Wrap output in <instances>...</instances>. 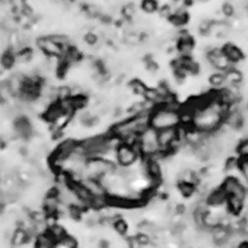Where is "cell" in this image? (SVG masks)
I'll return each instance as SVG.
<instances>
[{
  "label": "cell",
  "instance_id": "cell-12",
  "mask_svg": "<svg viewBox=\"0 0 248 248\" xmlns=\"http://www.w3.org/2000/svg\"><path fill=\"white\" fill-rule=\"evenodd\" d=\"M226 86H242L243 75L238 68L232 67L225 72Z\"/></svg>",
  "mask_w": 248,
  "mask_h": 248
},
{
  "label": "cell",
  "instance_id": "cell-8",
  "mask_svg": "<svg viewBox=\"0 0 248 248\" xmlns=\"http://www.w3.org/2000/svg\"><path fill=\"white\" fill-rule=\"evenodd\" d=\"M195 43L191 35L180 34V36L176 40V50H178L180 57H191L192 52H194Z\"/></svg>",
  "mask_w": 248,
  "mask_h": 248
},
{
  "label": "cell",
  "instance_id": "cell-9",
  "mask_svg": "<svg viewBox=\"0 0 248 248\" xmlns=\"http://www.w3.org/2000/svg\"><path fill=\"white\" fill-rule=\"evenodd\" d=\"M14 130L16 133V136L19 138L24 139V140L31 139L32 138V134H34L32 124H31V122L26 117H19L14 122Z\"/></svg>",
  "mask_w": 248,
  "mask_h": 248
},
{
  "label": "cell",
  "instance_id": "cell-6",
  "mask_svg": "<svg viewBox=\"0 0 248 248\" xmlns=\"http://www.w3.org/2000/svg\"><path fill=\"white\" fill-rule=\"evenodd\" d=\"M205 57L214 71L226 72L230 68L234 67V65L230 61V59L225 54V51H223L222 47H211L206 52Z\"/></svg>",
  "mask_w": 248,
  "mask_h": 248
},
{
  "label": "cell",
  "instance_id": "cell-5",
  "mask_svg": "<svg viewBox=\"0 0 248 248\" xmlns=\"http://www.w3.org/2000/svg\"><path fill=\"white\" fill-rule=\"evenodd\" d=\"M114 158H116L117 167L130 168L140 160L141 155L137 144L121 141L116 148Z\"/></svg>",
  "mask_w": 248,
  "mask_h": 248
},
{
  "label": "cell",
  "instance_id": "cell-7",
  "mask_svg": "<svg viewBox=\"0 0 248 248\" xmlns=\"http://www.w3.org/2000/svg\"><path fill=\"white\" fill-rule=\"evenodd\" d=\"M36 45L40 52L45 55L46 57H57V59H61L63 56V54H65V50L55 41L52 35L39 37L36 40Z\"/></svg>",
  "mask_w": 248,
  "mask_h": 248
},
{
  "label": "cell",
  "instance_id": "cell-14",
  "mask_svg": "<svg viewBox=\"0 0 248 248\" xmlns=\"http://www.w3.org/2000/svg\"><path fill=\"white\" fill-rule=\"evenodd\" d=\"M209 83L214 90H221V88L226 87L225 72H218V71L211 72L209 77Z\"/></svg>",
  "mask_w": 248,
  "mask_h": 248
},
{
  "label": "cell",
  "instance_id": "cell-4",
  "mask_svg": "<svg viewBox=\"0 0 248 248\" xmlns=\"http://www.w3.org/2000/svg\"><path fill=\"white\" fill-rule=\"evenodd\" d=\"M116 167V163L107 160L105 158H90L87 163H86L85 171H83V175H82V180H86V179L101 180L106 174L112 171Z\"/></svg>",
  "mask_w": 248,
  "mask_h": 248
},
{
  "label": "cell",
  "instance_id": "cell-17",
  "mask_svg": "<svg viewBox=\"0 0 248 248\" xmlns=\"http://www.w3.org/2000/svg\"><path fill=\"white\" fill-rule=\"evenodd\" d=\"M234 152L237 153V158L240 160L248 159V137H246V138H243L242 140L237 143Z\"/></svg>",
  "mask_w": 248,
  "mask_h": 248
},
{
  "label": "cell",
  "instance_id": "cell-3",
  "mask_svg": "<svg viewBox=\"0 0 248 248\" xmlns=\"http://www.w3.org/2000/svg\"><path fill=\"white\" fill-rule=\"evenodd\" d=\"M137 147L140 152L141 158H163V154L159 144V133L154 128L148 127L139 134L137 139Z\"/></svg>",
  "mask_w": 248,
  "mask_h": 248
},
{
  "label": "cell",
  "instance_id": "cell-20",
  "mask_svg": "<svg viewBox=\"0 0 248 248\" xmlns=\"http://www.w3.org/2000/svg\"><path fill=\"white\" fill-rule=\"evenodd\" d=\"M236 13V8L232 3H225L222 5V14L225 15L226 17H232Z\"/></svg>",
  "mask_w": 248,
  "mask_h": 248
},
{
  "label": "cell",
  "instance_id": "cell-11",
  "mask_svg": "<svg viewBox=\"0 0 248 248\" xmlns=\"http://www.w3.org/2000/svg\"><path fill=\"white\" fill-rule=\"evenodd\" d=\"M31 234L29 233V231H26L23 227H17L13 231L12 238H10V242L14 247H20V246H24L30 241Z\"/></svg>",
  "mask_w": 248,
  "mask_h": 248
},
{
  "label": "cell",
  "instance_id": "cell-23",
  "mask_svg": "<svg viewBox=\"0 0 248 248\" xmlns=\"http://www.w3.org/2000/svg\"><path fill=\"white\" fill-rule=\"evenodd\" d=\"M4 206H5V203H4L3 199H1V195H0V214H1V212H3Z\"/></svg>",
  "mask_w": 248,
  "mask_h": 248
},
{
  "label": "cell",
  "instance_id": "cell-16",
  "mask_svg": "<svg viewBox=\"0 0 248 248\" xmlns=\"http://www.w3.org/2000/svg\"><path fill=\"white\" fill-rule=\"evenodd\" d=\"M112 227L113 230H114V232L122 237L125 236V234L128 233V231H129V223H128V221L125 220V218H123V217L121 216L117 217L116 220H114Z\"/></svg>",
  "mask_w": 248,
  "mask_h": 248
},
{
  "label": "cell",
  "instance_id": "cell-18",
  "mask_svg": "<svg viewBox=\"0 0 248 248\" xmlns=\"http://www.w3.org/2000/svg\"><path fill=\"white\" fill-rule=\"evenodd\" d=\"M140 8L144 13L153 14V13L158 12L159 4L156 0H140Z\"/></svg>",
  "mask_w": 248,
  "mask_h": 248
},
{
  "label": "cell",
  "instance_id": "cell-15",
  "mask_svg": "<svg viewBox=\"0 0 248 248\" xmlns=\"http://www.w3.org/2000/svg\"><path fill=\"white\" fill-rule=\"evenodd\" d=\"M46 232H47L48 236H50L51 238L55 241V243L59 242V241H61L63 237H66L68 234L65 227H62V226L59 225V223H56V225L48 227L47 231Z\"/></svg>",
  "mask_w": 248,
  "mask_h": 248
},
{
  "label": "cell",
  "instance_id": "cell-1",
  "mask_svg": "<svg viewBox=\"0 0 248 248\" xmlns=\"http://www.w3.org/2000/svg\"><path fill=\"white\" fill-rule=\"evenodd\" d=\"M149 124L150 127L158 132L183 127V109L176 101L168 105L156 106L150 112Z\"/></svg>",
  "mask_w": 248,
  "mask_h": 248
},
{
  "label": "cell",
  "instance_id": "cell-13",
  "mask_svg": "<svg viewBox=\"0 0 248 248\" xmlns=\"http://www.w3.org/2000/svg\"><path fill=\"white\" fill-rule=\"evenodd\" d=\"M129 88L130 92L137 97H140L141 99H145V96H147V92L149 90L145 83H144L141 79H133L132 82L129 83Z\"/></svg>",
  "mask_w": 248,
  "mask_h": 248
},
{
  "label": "cell",
  "instance_id": "cell-21",
  "mask_svg": "<svg viewBox=\"0 0 248 248\" xmlns=\"http://www.w3.org/2000/svg\"><path fill=\"white\" fill-rule=\"evenodd\" d=\"M127 248H145L143 245L140 243V241L138 240V237L133 236V237H128L127 240Z\"/></svg>",
  "mask_w": 248,
  "mask_h": 248
},
{
  "label": "cell",
  "instance_id": "cell-22",
  "mask_svg": "<svg viewBox=\"0 0 248 248\" xmlns=\"http://www.w3.org/2000/svg\"><path fill=\"white\" fill-rule=\"evenodd\" d=\"M241 171H242L243 179H245L246 184L248 186V159L241 160Z\"/></svg>",
  "mask_w": 248,
  "mask_h": 248
},
{
  "label": "cell",
  "instance_id": "cell-10",
  "mask_svg": "<svg viewBox=\"0 0 248 248\" xmlns=\"http://www.w3.org/2000/svg\"><path fill=\"white\" fill-rule=\"evenodd\" d=\"M222 48L223 51H225V54L227 55V57L230 59V61H231L234 66H236L237 63L242 62L243 59H245L243 51L241 50L240 46H237L236 44H226V45L222 46Z\"/></svg>",
  "mask_w": 248,
  "mask_h": 248
},
{
  "label": "cell",
  "instance_id": "cell-19",
  "mask_svg": "<svg viewBox=\"0 0 248 248\" xmlns=\"http://www.w3.org/2000/svg\"><path fill=\"white\" fill-rule=\"evenodd\" d=\"M9 4L12 6V9L15 13H19V14L23 15L28 9L26 5V0H9Z\"/></svg>",
  "mask_w": 248,
  "mask_h": 248
},
{
  "label": "cell",
  "instance_id": "cell-2",
  "mask_svg": "<svg viewBox=\"0 0 248 248\" xmlns=\"http://www.w3.org/2000/svg\"><path fill=\"white\" fill-rule=\"evenodd\" d=\"M221 189L227 198V209L230 214L238 215L243 211L245 200L248 195V186L241 179L226 176L221 184Z\"/></svg>",
  "mask_w": 248,
  "mask_h": 248
}]
</instances>
